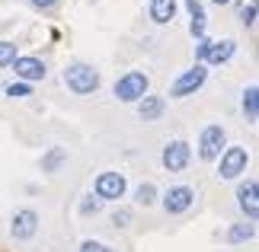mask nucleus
Returning a JSON list of instances; mask_svg holds the SVG:
<instances>
[{
	"label": "nucleus",
	"instance_id": "obj_1",
	"mask_svg": "<svg viewBox=\"0 0 259 252\" xmlns=\"http://www.w3.org/2000/svg\"><path fill=\"white\" fill-rule=\"evenodd\" d=\"M64 83H67V89H74L77 96H87V93H93L99 86V70L83 64V61H74L64 70Z\"/></svg>",
	"mask_w": 259,
	"mask_h": 252
},
{
	"label": "nucleus",
	"instance_id": "obj_2",
	"mask_svg": "<svg viewBox=\"0 0 259 252\" xmlns=\"http://www.w3.org/2000/svg\"><path fill=\"white\" fill-rule=\"evenodd\" d=\"M147 74H141V70H128L125 77L115 80V99L118 103H138V99L147 96Z\"/></svg>",
	"mask_w": 259,
	"mask_h": 252
},
{
	"label": "nucleus",
	"instance_id": "obj_3",
	"mask_svg": "<svg viewBox=\"0 0 259 252\" xmlns=\"http://www.w3.org/2000/svg\"><path fill=\"white\" fill-rule=\"evenodd\" d=\"M205 80H208V70H205V64H195V67H189L183 77H176V83L170 86V96H173V99L192 96L195 89H202V86H205Z\"/></svg>",
	"mask_w": 259,
	"mask_h": 252
},
{
	"label": "nucleus",
	"instance_id": "obj_4",
	"mask_svg": "<svg viewBox=\"0 0 259 252\" xmlns=\"http://www.w3.org/2000/svg\"><path fill=\"white\" fill-rule=\"evenodd\" d=\"M224 128L221 125H208L202 131V137H198V157L202 160H218L224 154Z\"/></svg>",
	"mask_w": 259,
	"mask_h": 252
},
{
	"label": "nucleus",
	"instance_id": "obj_5",
	"mask_svg": "<svg viewBox=\"0 0 259 252\" xmlns=\"http://www.w3.org/2000/svg\"><path fill=\"white\" fill-rule=\"evenodd\" d=\"M246 163H250V157H246L243 147H227L224 154H221L218 176H221V179H237L240 173H246Z\"/></svg>",
	"mask_w": 259,
	"mask_h": 252
},
{
	"label": "nucleus",
	"instance_id": "obj_6",
	"mask_svg": "<svg viewBox=\"0 0 259 252\" xmlns=\"http://www.w3.org/2000/svg\"><path fill=\"white\" fill-rule=\"evenodd\" d=\"M93 188H96L99 201H118L125 195V176L122 173H99Z\"/></svg>",
	"mask_w": 259,
	"mask_h": 252
},
{
	"label": "nucleus",
	"instance_id": "obj_7",
	"mask_svg": "<svg viewBox=\"0 0 259 252\" xmlns=\"http://www.w3.org/2000/svg\"><path fill=\"white\" fill-rule=\"evenodd\" d=\"M192 201H195V191L189 185H173L163 195V211L166 214H183V211L192 208Z\"/></svg>",
	"mask_w": 259,
	"mask_h": 252
},
{
	"label": "nucleus",
	"instance_id": "obj_8",
	"mask_svg": "<svg viewBox=\"0 0 259 252\" xmlns=\"http://www.w3.org/2000/svg\"><path fill=\"white\" fill-rule=\"evenodd\" d=\"M10 233H13V239H32L38 233V214H35V211H29V208L26 211H16Z\"/></svg>",
	"mask_w": 259,
	"mask_h": 252
},
{
	"label": "nucleus",
	"instance_id": "obj_9",
	"mask_svg": "<svg viewBox=\"0 0 259 252\" xmlns=\"http://www.w3.org/2000/svg\"><path fill=\"white\" fill-rule=\"evenodd\" d=\"M163 166L170 169V173H179V169L189 166V144L186 140H170V144L163 147Z\"/></svg>",
	"mask_w": 259,
	"mask_h": 252
},
{
	"label": "nucleus",
	"instance_id": "obj_10",
	"mask_svg": "<svg viewBox=\"0 0 259 252\" xmlns=\"http://www.w3.org/2000/svg\"><path fill=\"white\" fill-rule=\"evenodd\" d=\"M237 205H240V211H243V214L250 217V220L259 217V185L253 182V179L237 188Z\"/></svg>",
	"mask_w": 259,
	"mask_h": 252
},
{
	"label": "nucleus",
	"instance_id": "obj_11",
	"mask_svg": "<svg viewBox=\"0 0 259 252\" xmlns=\"http://www.w3.org/2000/svg\"><path fill=\"white\" fill-rule=\"evenodd\" d=\"M13 70H16V77L23 80V83L45 77V64L38 61V58H16V61H13Z\"/></svg>",
	"mask_w": 259,
	"mask_h": 252
},
{
	"label": "nucleus",
	"instance_id": "obj_12",
	"mask_svg": "<svg viewBox=\"0 0 259 252\" xmlns=\"http://www.w3.org/2000/svg\"><path fill=\"white\" fill-rule=\"evenodd\" d=\"M234 52H237V42H234V38L211 42V45H208V52H205V61H208V64H224V61H231V58H234ZM205 61H202V64H205Z\"/></svg>",
	"mask_w": 259,
	"mask_h": 252
},
{
	"label": "nucleus",
	"instance_id": "obj_13",
	"mask_svg": "<svg viewBox=\"0 0 259 252\" xmlns=\"http://www.w3.org/2000/svg\"><path fill=\"white\" fill-rule=\"evenodd\" d=\"M186 10H189V32L195 38H205V26H208V16H205V7L198 4V0H186Z\"/></svg>",
	"mask_w": 259,
	"mask_h": 252
},
{
	"label": "nucleus",
	"instance_id": "obj_14",
	"mask_svg": "<svg viewBox=\"0 0 259 252\" xmlns=\"http://www.w3.org/2000/svg\"><path fill=\"white\" fill-rule=\"evenodd\" d=\"M138 115H141L144 122L160 118V115H163V99H160V96H144V99H138Z\"/></svg>",
	"mask_w": 259,
	"mask_h": 252
},
{
	"label": "nucleus",
	"instance_id": "obj_15",
	"mask_svg": "<svg viewBox=\"0 0 259 252\" xmlns=\"http://www.w3.org/2000/svg\"><path fill=\"white\" fill-rule=\"evenodd\" d=\"M176 16V0H151V19L154 23H170Z\"/></svg>",
	"mask_w": 259,
	"mask_h": 252
},
{
	"label": "nucleus",
	"instance_id": "obj_16",
	"mask_svg": "<svg viewBox=\"0 0 259 252\" xmlns=\"http://www.w3.org/2000/svg\"><path fill=\"white\" fill-rule=\"evenodd\" d=\"M243 112H246L250 122H256V118H259V89L256 86H250L243 93Z\"/></svg>",
	"mask_w": 259,
	"mask_h": 252
},
{
	"label": "nucleus",
	"instance_id": "obj_17",
	"mask_svg": "<svg viewBox=\"0 0 259 252\" xmlns=\"http://www.w3.org/2000/svg\"><path fill=\"white\" fill-rule=\"evenodd\" d=\"M237 19H240L243 26H253L256 23V0H240V4H237Z\"/></svg>",
	"mask_w": 259,
	"mask_h": 252
},
{
	"label": "nucleus",
	"instance_id": "obj_18",
	"mask_svg": "<svg viewBox=\"0 0 259 252\" xmlns=\"http://www.w3.org/2000/svg\"><path fill=\"white\" fill-rule=\"evenodd\" d=\"M253 233H256L253 224H237V227L227 230V243H243V239H250Z\"/></svg>",
	"mask_w": 259,
	"mask_h": 252
},
{
	"label": "nucleus",
	"instance_id": "obj_19",
	"mask_svg": "<svg viewBox=\"0 0 259 252\" xmlns=\"http://www.w3.org/2000/svg\"><path fill=\"white\" fill-rule=\"evenodd\" d=\"M16 45L13 42H0V67H7V64H13L16 61Z\"/></svg>",
	"mask_w": 259,
	"mask_h": 252
},
{
	"label": "nucleus",
	"instance_id": "obj_20",
	"mask_svg": "<svg viewBox=\"0 0 259 252\" xmlns=\"http://www.w3.org/2000/svg\"><path fill=\"white\" fill-rule=\"evenodd\" d=\"M154 195H157V188H154L151 182H144L141 188H138V205H144V208L154 205Z\"/></svg>",
	"mask_w": 259,
	"mask_h": 252
},
{
	"label": "nucleus",
	"instance_id": "obj_21",
	"mask_svg": "<svg viewBox=\"0 0 259 252\" xmlns=\"http://www.w3.org/2000/svg\"><path fill=\"white\" fill-rule=\"evenodd\" d=\"M7 96H10V99H23V96H29V83H23V80H19V83H10V86H7Z\"/></svg>",
	"mask_w": 259,
	"mask_h": 252
},
{
	"label": "nucleus",
	"instance_id": "obj_22",
	"mask_svg": "<svg viewBox=\"0 0 259 252\" xmlns=\"http://www.w3.org/2000/svg\"><path fill=\"white\" fill-rule=\"evenodd\" d=\"M80 252H115V249H109L106 243H96V239H83V243H80Z\"/></svg>",
	"mask_w": 259,
	"mask_h": 252
},
{
	"label": "nucleus",
	"instance_id": "obj_23",
	"mask_svg": "<svg viewBox=\"0 0 259 252\" xmlns=\"http://www.w3.org/2000/svg\"><path fill=\"white\" fill-rule=\"evenodd\" d=\"M99 208H103V201H99V198H87V201H80V214H96Z\"/></svg>",
	"mask_w": 259,
	"mask_h": 252
},
{
	"label": "nucleus",
	"instance_id": "obj_24",
	"mask_svg": "<svg viewBox=\"0 0 259 252\" xmlns=\"http://www.w3.org/2000/svg\"><path fill=\"white\" fill-rule=\"evenodd\" d=\"M61 160H64V150H52V154H48V160H45V169H55Z\"/></svg>",
	"mask_w": 259,
	"mask_h": 252
},
{
	"label": "nucleus",
	"instance_id": "obj_25",
	"mask_svg": "<svg viewBox=\"0 0 259 252\" xmlns=\"http://www.w3.org/2000/svg\"><path fill=\"white\" fill-rule=\"evenodd\" d=\"M128 220H132V211H115V214H112L115 227H128Z\"/></svg>",
	"mask_w": 259,
	"mask_h": 252
},
{
	"label": "nucleus",
	"instance_id": "obj_26",
	"mask_svg": "<svg viewBox=\"0 0 259 252\" xmlns=\"http://www.w3.org/2000/svg\"><path fill=\"white\" fill-rule=\"evenodd\" d=\"M208 45H211V38H198V48H195V55H198V64L205 61V52H208Z\"/></svg>",
	"mask_w": 259,
	"mask_h": 252
},
{
	"label": "nucleus",
	"instance_id": "obj_27",
	"mask_svg": "<svg viewBox=\"0 0 259 252\" xmlns=\"http://www.w3.org/2000/svg\"><path fill=\"white\" fill-rule=\"evenodd\" d=\"M29 4H32L35 10H52L55 4H61V0H29Z\"/></svg>",
	"mask_w": 259,
	"mask_h": 252
},
{
	"label": "nucleus",
	"instance_id": "obj_28",
	"mask_svg": "<svg viewBox=\"0 0 259 252\" xmlns=\"http://www.w3.org/2000/svg\"><path fill=\"white\" fill-rule=\"evenodd\" d=\"M211 4H221L224 7V4H231V0H211Z\"/></svg>",
	"mask_w": 259,
	"mask_h": 252
}]
</instances>
